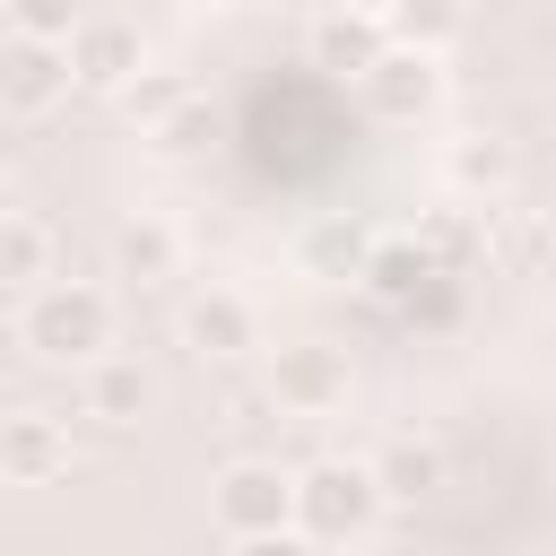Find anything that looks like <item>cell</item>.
<instances>
[{
	"label": "cell",
	"mask_w": 556,
	"mask_h": 556,
	"mask_svg": "<svg viewBox=\"0 0 556 556\" xmlns=\"http://www.w3.org/2000/svg\"><path fill=\"white\" fill-rule=\"evenodd\" d=\"M17 348L35 365H96L113 348V295L96 278H43V287H26Z\"/></svg>",
	"instance_id": "6da1fadb"
},
{
	"label": "cell",
	"mask_w": 556,
	"mask_h": 556,
	"mask_svg": "<svg viewBox=\"0 0 556 556\" xmlns=\"http://www.w3.org/2000/svg\"><path fill=\"white\" fill-rule=\"evenodd\" d=\"M382 513V486H374V460H313L295 469V530L313 547H348L365 539Z\"/></svg>",
	"instance_id": "7a4b0ae2"
},
{
	"label": "cell",
	"mask_w": 556,
	"mask_h": 556,
	"mask_svg": "<svg viewBox=\"0 0 556 556\" xmlns=\"http://www.w3.org/2000/svg\"><path fill=\"white\" fill-rule=\"evenodd\" d=\"M208 521H217L226 539L295 530V469H278V460H226L217 486H208Z\"/></svg>",
	"instance_id": "3957f363"
},
{
	"label": "cell",
	"mask_w": 556,
	"mask_h": 556,
	"mask_svg": "<svg viewBox=\"0 0 556 556\" xmlns=\"http://www.w3.org/2000/svg\"><path fill=\"white\" fill-rule=\"evenodd\" d=\"M78 96L70 43H35V35H0V122H43Z\"/></svg>",
	"instance_id": "277c9868"
},
{
	"label": "cell",
	"mask_w": 556,
	"mask_h": 556,
	"mask_svg": "<svg viewBox=\"0 0 556 556\" xmlns=\"http://www.w3.org/2000/svg\"><path fill=\"white\" fill-rule=\"evenodd\" d=\"M269 400L287 417H339L348 408V356L330 339H287L269 348Z\"/></svg>",
	"instance_id": "5b68a950"
},
{
	"label": "cell",
	"mask_w": 556,
	"mask_h": 556,
	"mask_svg": "<svg viewBox=\"0 0 556 556\" xmlns=\"http://www.w3.org/2000/svg\"><path fill=\"white\" fill-rule=\"evenodd\" d=\"M356 96L374 122H426L434 96H443V61L434 52H408V43H382L374 70H356Z\"/></svg>",
	"instance_id": "8992f818"
},
{
	"label": "cell",
	"mask_w": 556,
	"mask_h": 556,
	"mask_svg": "<svg viewBox=\"0 0 556 556\" xmlns=\"http://www.w3.org/2000/svg\"><path fill=\"white\" fill-rule=\"evenodd\" d=\"M70 70H78V87H96V96H122V87L148 70V52H139V26H130V17H113V9H96V17L70 35Z\"/></svg>",
	"instance_id": "52a82bcc"
},
{
	"label": "cell",
	"mask_w": 556,
	"mask_h": 556,
	"mask_svg": "<svg viewBox=\"0 0 556 556\" xmlns=\"http://www.w3.org/2000/svg\"><path fill=\"white\" fill-rule=\"evenodd\" d=\"M182 348H191V356H208V365L252 356V348H261V313H252L235 287H200V295L182 304Z\"/></svg>",
	"instance_id": "ba28073f"
},
{
	"label": "cell",
	"mask_w": 556,
	"mask_h": 556,
	"mask_svg": "<svg viewBox=\"0 0 556 556\" xmlns=\"http://www.w3.org/2000/svg\"><path fill=\"white\" fill-rule=\"evenodd\" d=\"M0 469H9V486H52L70 469V426L52 408H9L0 417Z\"/></svg>",
	"instance_id": "9c48e42d"
},
{
	"label": "cell",
	"mask_w": 556,
	"mask_h": 556,
	"mask_svg": "<svg viewBox=\"0 0 556 556\" xmlns=\"http://www.w3.org/2000/svg\"><path fill=\"white\" fill-rule=\"evenodd\" d=\"M78 408H87V417H104V426H139V417L156 408V374H148L139 356L104 348L96 365H78Z\"/></svg>",
	"instance_id": "30bf717a"
},
{
	"label": "cell",
	"mask_w": 556,
	"mask_h": 556,
	"mask_svg": "<svg viewBox=\"0 0 556 556\" xmlns=\"http://www.w3.org/2000/svg\"><path fill=\"white\" fill-rule=\"evenodd\" d=\"M426 278H443V269L426 261V243H417V235H400V243H374V261H365V295H374V304H391V313H417Z\"/></svg>",
	"instance_id": "8fae6325"
},
{
	"label": "cell",
	"mask_w": 556,
	"mask_h": 556,
	"mask_svg": "<svg viewBox=\"0 0 556 556\" xmlns=\"http://www.w3.org/2000/svg\"><path fill=\"white\" fill-rule=\"evenodd\" d=\"M174 269H182V235H174L165 217H130V226L113 235V278L156 287V278H174Z\"/></svg>",
	"instance_id": "7c38bea8"
},
{
	"label": "cell",
	"mask_w": 556,
	"mask_h": 556,
	"mask_svg": "<svg viewBox=\"0 0 556 556\" xmlns=\"http://www.w3.org/2000/svg\"><path fill=\"white\" fill-rule=\"evenodd\" d=\"M443 174H452V191H460V200H504V191H513V148H504V139H486V130H469V139H452Z\"/></svg>",
	"instance_id": "4fadbf2b"
},
{
	"label": "cell",
	"mask_w": 556,
	"mask_h": 556,
	"mask_svg": "<svg viewBox=\"0 0 556 556\" xmlns=\"http://www.w3.org/2000/svg\"><path fill=\"white\" fill-rule=\"evenodd\" d=\"M417 243H426V261H434L443 278H460V269L486 252V208H460V200H452V208H434V217L417 226Z\"/></svg>",
	"instance_id": "5bb4252c"
},
{
	"label": "cell",
	"mask_w": 556,
	"mask_h": 556,
	"mask_svg": "<svg viewBox=\"0 0 556 556\" xmlns=\"http://www.w3.org/2000/svg\"><path fill=\"white\" fill-rule=\"evenodd\" d=\"M382 43H391V35H382L374 17H356V9H330V17L313 26V61H321V70H348V78H356V70H374V52H382Z\"/></svg>",
	"instance_id": "9a60e30c"
},
{
	"label": "cell",
	"mask_w": 556,
	"mask_h": 556,
	"mask_svg": "<svg viewBox=\"0 0 556 556\" xmlns=\"http://www.w3.org/2000/svg\"><path fill=\"white\" fill-rule=\"evenodd\" d=\"M374 486H382V504H426L434 486H443V452L434 443H391L382 460H374Z\"/></svg>",
	"instance_id": "2e32d148"
},
{
	"label": "cell",
	"mask_w": 556,
	"mask_h": 556,
	"mask_svg": "<svg viewBox=\"0 0 556 556\" xmlns=\"http://www.w3.org/2000/svg\"><path fill=\"white\" fill-rule=\"evenodd\" d=\"M43 278H52V226L9 208L0 217V287H43Z\"/></svg>",
	"instance_id": "e0dca14e"
},
{
	"label": "cell",
	"mask_w": 556,
	"mask_h": 556,
	"mask_svg": "<svg viewBox=\"0 0 556 556\" xmlns=\"http://www.w3.org/2000/svg\"><path fill=\"white\" fill-rule=\"evenodd\" d=\"M122 113L156 139V130H174V122L191 113V78H182V70H139V78L122 87Z\"/></svg>",
	"instance_id": "ac0fdd59"
},
{
	"label": "cell",
	"mask_w": 556,
	"mask_h": 556,
	"mask_svg": "<svg viewBox=\"0 0 556 556\" xmlns=\"http://www.w3.org/2000/svg\"><path fill=\"white\" fill-rule=\"evenodd\" d=\"M460 26H469V0H408L400 17H391V43H408V52H452L460 43Z\"/></svg>",
	"instance_id": "d6986e66"
},
{
	"label": "cell",
	"mask_w": 556,
	"mask_h": 556,
	"mask_svg": "<svg viewBox=\"0 0 556 556\" xmlns=\"http://www.w3.org/2000/svg\"><path fill=\"white\" fill-rule=\"evenodd\" d=\"M486 252H495L504 269H539V261L556 252V226H547L539 208H495V226H486Z\"/></svg>",
	"instance_id": "ffe728a7"
},
{
	"label": "cell",
	"mask_w": 556,
	"mask_h": 556,
	"mask_svg": "<svg viewBox=\"0 0 556 556\" xmlns=\"http://www.w3.org/2000/svg\"><path fill=\"white\" fill-rule=\"evenodd\" d=\"M96 9L87 0H9V35H35V43H70Z\"/></svg>",
	"instance_id": "44dd1931"
},
{
	"label": "cell",
	"mask_w": 556,
	"mask_h": 556,
	"mask_svg": "<svg viewBox=\"0 0 556 556\" xmlns=\"http://www.w3.org/2000/svg\"><path fill=\"white\" fill-rule=\"evenodd\" d=\"M304 261H313V269H330V278H365V261H374V243H365L356 226H339V217H330V226H313V243H304Z\"/></svg>",
	"instance_id": "7402d4cb"
},
{
	"label": "cell",
	"mask_w": 556,
	"mask_h": 556,
	"mask_svg": "<svg viewBox=\"0 0 556 556\" xmlns=\"http://www.w3.org/2000/svg\"><path fill=\"white\" fill-rule=\"evenodd\" d=\"M226 556H321L304 530H269V539H226Z\"/></svg>",
	"instance_id": "603a6c76"
},
{
	"label": "cell",
	"mask_w": 556,
	"mask_h": 556,
	"mask_svg": "<svg viewBox=\"0 0 556 556\" xmlns=\"http://www.w3.org/2000/svg\"><path fill=\"white\" fill-rule=\"evenodd\" d=\"M348 9H356V17H374V26H382V35H391V17H400V9H408V0H348Z\"/></svg>",
	"instance_id": "cb8c5ba5"
},
{
	"label": "cell",
	"mask_w": 556,
	"mask_h": 556,
	"mask_svg": "<svg viewBox=\"0 0 556 556\" xmlns=\"http://www.w3.org/2000/svg\"><path fill=\"white\" fill-rule=\"evenodd\" d=\"M9 208H17V182H9V165H0V217H9Z\"/></svg>",
	"instance_id": "d4e9b609"
},
{
	"label": "cell",
	"mask_w": 556,
	"mask_h": 556,
	"mask_svg": "<svg viewBox=\"0 0 556 556\" xmlns=\"http://www.w3.org/2000/svg\"><path fill=\"white\" fill-rule=\"evenodd\" d=\"M0 486H9V469H0Z\"/></svg>",
	"instance_id": "484cf974"
}]
</instances>
